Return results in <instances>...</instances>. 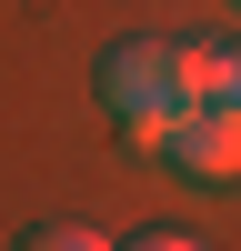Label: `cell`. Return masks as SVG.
<instances>
[{"instance_id":"obj_5","label":"cell","mask_w":241,"mask_h":251,"mask_svg":"<svg viewBox=\"0 0 241 251\" xmlns=\"http://www.w3.org/2000/svg\"><path fill=\"white\" fill-rule=\"evenodd\" d=\"M211 100H221V111H241V40H221V91H211Z\"/></svg>"},{"instance_id":"obj_3","label":"cell","mask_w":241,"mask_h":251,"mask_svg":"<svg viewBox=\"0 0 241 251\" xmlns=\"http://www.w3.org/2000/svg\"><path fill=\"white\" fill-rule=\"evenodd\" d=\"M10 251H111V241H100L91 221H30V231H20Z\"/></svg>"},{"instance_id":"obj_4","label":"cell","mask_w":241,"mask_h":251,"mask_svg":"<svg viewBox=\"0 0 241 251\" xmlns=\"http://www.w3.org/2000/svg\"><path fill=\"white\" fill-rule=\"evenodd\" d=\"M111 251H211V241L181 231V221H151V231H131V241H111Z\"/></svg>"},{"instance_id":"obj_6","label":"cell","mask_w":241,"mask_h":251,"mask_svg":"<svg viewBox=\"0 0 241 251\" xmlns=\"http://www.w3.org/2000/svg\"><path fill=\"white\" fill-rule=\"evenodd\" d=\"M231 10H241V0H231Z\"/></svg>"},{"instance_id":"obj_2","label":"cell","mask_w":241,"mask_h":251,"mask_svg":"<svg viewBox=\"0 0 241 251\" xmlns=\"http://www.w3.org/2000/svg\"><path fill=\"white\" fill-rule=\"evenodd\" d=\"M161 161H171L191 191H231L241 181V111H221V100H191V111L171 121V131L151 141Z\"/></svg>"},{"instance_id":"obj_1","label":"cell","mask_w":241,"mask_h":251,"mask_svg":"<svg viewBox=\"0 0 241 251\" xmlns=\"http://www.w3.org/2000/svg\"><path fill=\"white\" fill-rule=\"evenodd\" d=\"M100 111L120 121V141H141V151H151V141L191 111V60H181V40H161V30H120L111 50H100Z\"/></svg>"}]
</instances>
